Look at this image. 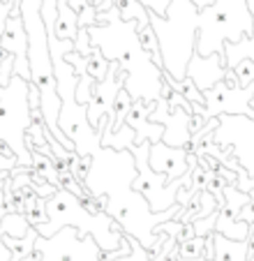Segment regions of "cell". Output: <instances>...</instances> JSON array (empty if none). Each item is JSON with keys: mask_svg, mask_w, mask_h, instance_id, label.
Instances as JSON below:
<instances>
[{"mask_svg": "<svg viewBox=\"0 0 254 261\" xmlns=\"http://www.w3.org/2000/svg\"><path fill=\"white\" fill-rule=\"evenodd\" d=\"M74 51H77L79 56H90V51H93V44H90V35H88V28L86 25H81L77 33V40H74Z\"/></svg>", "mask_w": 254, "mask_h": 261, "instance_id": "21", "label": "cell"}, {"mask_svg": "<svg viewBox=\"0 0 254 261\" xmlns=\"http://www.w3.org/2000/svg\"><path fill=\"white\" fill-rule=\"evenodd\" d=\"M30 227L33 224L28 222V217L23 213H5L3 220H0V233L12 236V238H23Z\"/></svg>", "mask_w": 254, "mask_h": 261, "instance_id": "17", "label": "cell"}, {"mask_svg": "<svg viewBox=\"0 0 254 261\" xmlns=\"http://www.w3.org/2000/svg\"><path fill=\"white\" fill-rule=\"evenodd\" d=\"M157 99H153V102H148V99L143 97H137L132 99V107H130V111H127L125 116V123L130 125V127L134 129V143H143V141H162V134H164V125L160 123H153L150 118H148V114H150L153 109H155Z\"/></svg>", "mask_w": 254, "mask_h": 261, "instance_id": "11", "label": "cell"}, {"mask_svg": "<svg viewBox=\"0 0 254 261\" xmlns=\"http://www.w3.org/2000/svg\"><path fill=\"white\" fill-rule=\"evenodd\" d=\"M0 46L7 54L14 56V74L30 81V65H28V33L21 16H10L5 30L0 35Z\"/></svg>", "mask_w": 254, "mask_h": 261, "instance_id": "9", "label": "cell"}, {"mask_svg": "<svg viewBox=\"0 0 254 261\" xmlns=\"http://www.w3.org/2000/svg\"><path fill=\"white\" fill-rule=\"evenodd\" d=\"M148 16L160 42L164 72L173 79H185L187 63L196 51L199 7L192 0H169L164 16L150 10H148Z\"/></svg>", "mask_w": 254, "mask_h": 261, "instance_id": "2", "label": "cell"}, {"mask_svg": "<svg viewBox=\"0 0 254 261\" xmlns=\"http://www.w3.org/2000/svg\"><path fill=\"white\" fill-rule=\"evenodd\" d=\"M37 238H39V233L35 227H30L23 238H12V236H5V233H3V243H5V247L12 254L10 261H33Z\"/></svg>", "mask_w": 254, "mask_h": 261, "instance_id": "15", "label": "cell"}, {"mask_svg": "<svg viewBox=\"0 0 254 261\" xmlns=\"http://www.w3.org/2000/svg\"><path fill=\"white\" fill-rule=\"evenodd\" d=\"M148 162H150L153 171L166 173L169 180L183 178L185 173H190V153L181 146H169L164 141L150 143V153H148Z\"/></svg>", "mask_w": 254, "mask_h": 261, "instance_id": "8", "label": "cell"}, {"mask_svg": "<svg viewBox=\"0 0 254 261\" xmlns=\"http://www.w3.org/2000/svg\"><path fill=\"white\" fill-rule=\"evenodd\" d=\"M10 16H21V0H0V35Z\"/></svg>", "mask_w": 254, "mask_h": 261, "instance_id": "20", "label": "cell"}, {"mask_svg": "<svg viewBox=\"0 0 254 261\" xmlns=\"http://www.w3.org/2000/svg\"><path fill=\"white\" fill-rule=\"evenodd\" d=\"M254 35L247 0H215L199 10L196 54H224V42H243Z\"/></svg>", "mask_w": 254, "mask_h": 261, "instance_id": "3", "label": "cell"}, {"mask_svg": "<svg viewBox=\"0 0 254 261\" xmlns=\"http://www.w3.org/2000/svg\"><path fill=\"white\" fill-rule=\"evenodd\" d=\"M79 76V81H77V102L79 104H90V99H93V93H95V84L97 81L90 76L88 72H81V74H77Z\"/></svg>", "mask_w": 254, "mask_h": 261, "instance_id": "18", "label": "cell"}, {"mask_svg": "<svg viewBox=\"0 0 254 261\" xmlns=\"http://www.w3.org/2000/svg\"><path fill=\"white\" fill-rule=\"evenodd\" d=\"M134 155V164H137V171L139 176L134 178L132 188L139 190V192L146 197L148 206H150L153 213H162L166 208L176 206V194H178V188L185 182V176L183 178H176V180H169L166 173H157L153 171L150 162H148V153H150V141H143V143H132L130 146Z\"/></svg>", "mask_w": 254, "mask_h": 261, "instance_id": "5", "label": "cell"}, {"mask_svg": "<svg viewBox=\"0 0 254 261\" xmlns=\"http://www.w3.org/2000/svg\"><path fill=\"white\" fill-rule=\"evenodd\" d=\"M204 245H206V236H192L187 241H183L176 250H178V256L192 259V256H204Z\"/></svg>", "mask_w": 254, "mask_h": 261, "instance_id": "19", "label": "cell"}, {"mask_svg": "<svg viewBox=\"0 0 254 261\" xmlns=\"http://www.w3.org/2000/svg\"><path fill=\"white\" fill-rule=\"evenodd\" d=\"M97 7V12H107L109 7H118V12H120V16L125 21L130 19H137L139 25L137 30L146 28V25H150V16H148V7L143 5V3H139V0H102Z\"/></svg>", "mask_w": 254, "mask_h": 261, "instance_id": "12", "label": "cell"}, {"mask_svg": "<svg viewBox=\"0 0 254 261\" xmlns=\"http://www.w3.org/2000/svg\"><path fill=\"white\" fill-rule=\"evenodd\" d=\"M125 79L127 74L120 69L118 60H109V69L104 74V79L95 84V93L93 99L88 104V123L97 129V125L102 123V118L111 111L113 102H116V95L125 88Z\"/></svg>", "mask_w": 254, "mask_h": 261, "instance_id": "7", "label": "cell"}, {"mask_svg": "<svg viewBox=\"0 0 254 261\" xmlns=\"http://www.w3.org/2000/svg\"><path fill=\"white\" fill-rule=\"evenodd\" d=\"M176 261H208L206 256H192V259H183V256H178Z\"/></svg>", "mask_w": 254, "mask_h": 261, "instance_id": "26", "label": "cell"}, {"mask_svg": "<svg viewBox=\"0 0 254 261\" xmlns=\"http://www.w3.org/2000/svg\"><path fill=\"white\" fill-rule=\"evenodd\" d=\"M213 241H215V261H247V241H234L220 231H213Z\"/></svg>", "mask_w": 254, "mask_h": 261, "instance_id": "13", "label": "cell"}, {"mask_svg": "<svg viewBox=\"0 0 254 261\" xmlns=\"http://www.w3.org/2000/svg\"><path fill=\"white\" fill-rule=\"evenodd\" d=\"M28 104H30V111L39 109V88L33 81H30V86H28Z\"/></svg>", "mask_w": 254, "mask_h": 261, "instance_id": "23", "label": "cell"}, {"mask_svg": "<svg viewBox=\"0 0 254 261\" xmlns=\"http://www.w3.org/2000/svg\"><path fill=\"white\" fill-rule=\"evenodd\" d=\"M192 3H194V5H196V7H199V10H201V7L210 5V3H215V0H192Z\"/></svg>", "mask_w": 254, "mask_h": 261, "instance_id": "25", "label": "cell"}, {"mask_svg": "<svg viewBox=\"0 0 254 261\" xmlns=\"http://www.w3.org/2000/svg\"><path fill=\"white\" fill-rule=\"evenodd\" d=\"M162 79L166 81V84L171 86L173 90H178V93L183 95V97L187 99V102L192 104H201V107H206V95L201 93L199 88L194 86V81L190 79V76H185V79H173V76H169V74H162Z\"/></svg>", "mask_w": 254, "mask_h": 261, "instance_id": "16", "label": "cell"}, {"mask_svg": "<svg viewBox=\"0 0 254 261\" xmlns=\"http://www.w3.org/2000/svg\"><path fill=\"white\" fill-rule=\"evenodd\" d=\"M206 114L208 118H217L222 114H243L245 118H252L254 120V109L249 107L254 97V81L245 88H229L224 81L215 84L210 90H206Z\"/></svg>", "mask_w": 254, "mask_h": 261, "instance_id": "6", "label": "cell"}, {"mask_svg": "<svg viewBox=\"0 0 254 261\" xmlns=\"http://www.w3.org/2000/svg\"><path fill=\"white\" fill-rule=\"evenodd\" d=\"M95 23H97V7L88 0V3L79 10V28H81V25L88 28V25H95Z\"/></svg>", "mask_w": 254, "mask_h": 261, "instance_id": "22", "label": "cell"}, {"mask_svg": "<svg viewBox=\"0 0 254 261\" xmlns=\"http://www.w3.org/2000/svg\"><path fill=\"white\" fill-rule=\"evenodd\" d=\"M30 81L12 74L7 86H0V139L12 148L21 167H33V155L26 148V129L33 123L28 104Z\"/></svg>", "mask_w": 254, "mask_h": 261, "instance_id": "4", "label": "cell"}, {"mask_svg": "<svg viewBox=\"0 0 254 261\" xmlns=\"http://www.w3.org/2000/svg\"><path fill=\"white\" fill-rule=\"evenodd\" d=\"M226 74V54H210V56H199L194 51V56L187 63V72L185 76H190L194 81V86L206 93L215 84L224 81Z\"/></svg>", "mask_w": 254, "mask_h": 261, "instance_id": "10", "label": "cell"}, {"mask_svg": "<svg viewBox=\"0 0 254 261\" xmlns=\"http://www.w3.org/2000/svg\"><path fill=\"white\" fill-rule=\"evenodd\" d=\"M137 25V19L125 21L118 7H109L107 12H97V23L88 25V35L90 44L99 46L107 60H118L120 69L127 74V93L134 99L143 97L153 102V99H160L164 69L153 63V58L143 51Z\"/></svg>", "mask_w": 254, "mask_h": 261, "instance_id": "1", "label": "cell"}, {"mask_svg": "<svg viewBox=\"0 0 254 261\" xmlns=\"http://www.w3.org/2000/svg\"><path fill=\"white\" fill-rule=\"evenodd\" d=\"M7 176H10V171H3V173H0V180H5Z\"/></svg>", "mask_w": 254, "mask_h": 261, "instance_id": "27", "label": "cell"}, {"mask_svg": "<svg viewBox=\"0 0 254 261\" xmlns=\"http://www.w3.org/2000/svg\"><path fill=\"white\" fill-rule=\"evenodd\" d=\"M56 7H58V16H56V21H54L56 37L74 42L77 40V33H79V14L69 7L67 0H56Z\"/></svg>", "mask_w": 254, "mask_h": 261, "instance_id": "14", "label": "cell"}, {"mask_svg": "<svg viewBox=\"0 0 254 261\" xmlns=\"http://www.w3.org/2000/svg\"><path fill=\"white\" fill-rule=\"evenodd\" d=\"M0 208H5V180H0Z\"/></svg>", "mask_w": 254, "mask_h": 261, "instance_id": "24", "label": "cell"}]
</instances>
